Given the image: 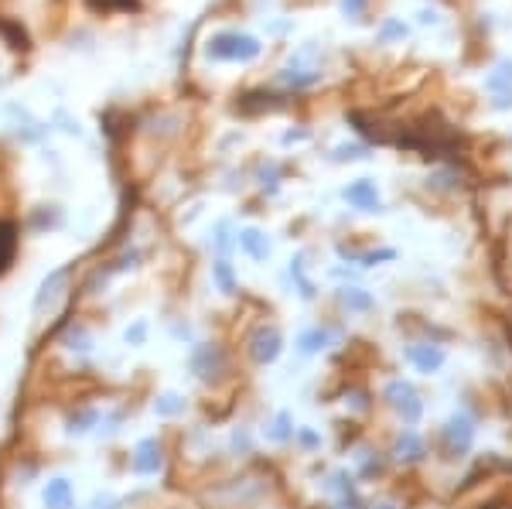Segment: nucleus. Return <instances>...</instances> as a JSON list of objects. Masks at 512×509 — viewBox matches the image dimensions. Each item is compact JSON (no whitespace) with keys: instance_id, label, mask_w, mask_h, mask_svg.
<instances>
[{"instance_id":"1","label":"nucleus","mask_w":512,"mask_h":509,"mask_svg":"<svg viewBox=\"0 0 512 509\" xmlns=\"http://www.w3.org/2000/svg\"><path fill=\"white\" fill-rule=\"evenodd\" d=\"M72 274H76V264H62V267H55L52 274H48L45 281L38 284L35 301H31V315H35L38 322H48V318L59 315V311L69 305Z\"/></svg>"},{"instance_id":"2","label":"nucleus","mask_w":512,"mask_h":509,"mask_svg":"<svg viewBox=\"0 0 512 509\" xmlns=\"http://www.w3.org/2000/svg\"><path fill=\"white\" fill-rule=\"evenodd\" d=\"M260 52L263 45L253 35H246V31H219L205 45V55L216 62H253Z\"/></svg>"},{"instance_id":"3","label":"nucleus","mask_w":512,"mask_h":509,"mask_svg":"<svg viewBox=\"0 0 512 509\" xmlns=\"http://www.w3.org/2000/svg\"><path fill=\"white\" fill-rule=\"evenodd\" d=\"M280 82H287L291 89H308L321 82V62H318V48L304 45L291 55V62L280 69Z\"/></svg>"},{"instance_id":"4","label":"nucleus","mask_w":512,"mask_h":509,"mask_svg":"<svg viewBox=\"0 0 512 509\" xmlns=\"http://www.w3.org/2000/svg\"><path fill=\"white\" fill-rule=\"evenodd\" d=\"M383 400L403 417V424H417L420 417H424V400L417 397V390L410 387L407 380H390V383H386Z\"/></svg>"},{"instance_id":"5","label":"nucleus","mask_w":512,"mask_h":509,"mask_svg":"<svg viewBox=\"0 0 512 509\" xmlns=\"http://www.w3.org/2000/svg\"><path fill=\"white\" fill-rule=\"evenodd\" d=\"M246 352H250V359L256 366L277 363L280 352H284V335H280V328H274V325H260L250 335V342H246Z\"/></svg>"},{"instance_id":"6","label":"nucleus","mask_w":512,"mask_h":509,"mask_svg":"<svg viewBox=\"0 0 512 509\" xmlns=\"http://www.w3.org/2000/svg\"><path fill=\"white\" fill-rule=\"evenodd\" d=\"M444 445H448V451L454 458L465 455V451H472L475 445V421L465 414V410H458V414L448 417V424H444Z\"/></svg>"},{"instance_id":"7","label":"nucleus","mask_w":512,"mask_h":509,"mask_svg":"<svg viewBox=\"0 0 512 509\" xmlns=\"http://www.w3.org/2000/svg\"><path fill=\"white\" fill-rule=\"evenodd\" d=\"M222 366H226V356H222V349L212 346V342H198V346L192 349V356H188V369H192L202 383L216 380Z\"/></svg>"},{"instance_id":"8","label":"nucleus","mask_w":512,"mask_h":509,"mask_svg":"<svg viewBox=\"0 0 512 509\" xmlns=\"http://www.w3.org/2000/svg\"><path fill=\"white\" fill-rule=\"evenodd\" d=\"M161 465H164V451L158 438L137 441L134 451H130V472L134 475H158Z\"/></svg>"},{"instance_id":"9","label":"nucleus","mask_w":512,"mask_h":509,"mask_svg":"<svg viewBox=\"0 0 512 509\" xmlns=\"http://www.w3.org/2000/svg\"><path fill=\"white\" fill-rule=\"evenodd\" d=\"M407 363L417 369V373H424V376H431L437 373L444 363H448V352H444L441 346H434V342H417V346H407Z\"/></svg>"},{"instance_id":"10","label":"nucleus","mask_w":512,"mask_h":509,"mask_svg":"<svg viewBox=\"0 0 512 509\" xmlns=\"http://www.w3.org/2000/svg\"><path fill=\"white\" fill-rule=\"evenodd\" d=\"M41 503H45V509H76V489L65 475H52L41 486Z\"/></svg>"},{"instance_id":"11","label":"nucleus","mask_w":512,"mask_h":509,"mask_svg":"<svg viewBox=\"0 0 512 509\" xmlns=\"http://www.w3.org/2000/svg\"><path fill=\"white\" fill-rule=\"evenodd\" d=\"M21 246V226L14 219H0V277L14 267Z\"/></svg>"},{"instance_id":"12","label":"nucleus","mask_w":512,"mask_h":509,"mask_svg":"<svg viewBox=\"0 0 512 509\" xmlns=\"http://www.w3.org/2000/svg\"><path fill=\"white\" fill-rule=\"evenodd\" d=\"M342 195H345V202L355 205V209L379 212V188H376V182H369V178H359V182H352Z\"/></svg>"},{"instance_id":"13","label":"nucleus","mask_w":512,"mask_h":509,"mask_svg":"<svg viewBox=\"0 0 512 509\" xmlns=\"http://www.w3.org/2000/svg\"><path fill=\"white\" fill-rule=\"evenodd\" d=\"M424 455H427V445H424V438H420L417 431H403L400 438H396V445H393V458L396 462H403V465H417V462H424Z\"/></svg>"},{"instance_id":"14","label":"nucleus","mask_w":512,"mask_h":509,"mask_svg":"<svg viewBox=\"0 0 512 509\" xmlns=\"http://www.w3.org/2000/svg\"><path fill=\"white\" fill-rule=\"evenodd\" d=\"M236 243H239V250H243L246 257L260 260V264L270 257V240H267V233H263V229H256V226L239 229V233H236Z\"/></svg>"},{"instance_id":"15","label":"nucleus","mask_w":512,"mask_h":509,"mask_svg":"<svg viewBox=\"0 0 512 509\" xmlns=\"http://www.w3.org/2000/svg\"><path fill=\"white\" fill-rule=\"evenodd\" d=\"M485 86H489L492 93H499V106H502V110L512 106V62H499V69L492 72Z\"/></svg>"},{"instance_id":"16","label":"nucleus","mask_w":512,"mask_h":509,"mask_svg":"<svg viewBox=\"0 0 512 509\" xmlns=\"http://www.w3.org/2000/svg\"><path fill=\"white\" fill-rule=\"evenodd\" d=\"M332 342V332L328 328H321V325H315V328H304L301 335H297V349L304 352V356H315V352H321Z\"/></svg>"},{"instance_id":"17","label":"nucleus","mask_w":512,"mask_h":509,"mask_svg":"<svg viewBox=\"0 0 512 509\" xmlns=\"http://www.w3.org/2000/svg\"><path fill=\"white\" fill-rule=\"evenodd\" d=\"M62 346L72 352H89L93 349V332H89L82 322H69L65 325V335H62Z\"/></svg>"},{"instance_id":"18","label":"nucleus","mask_w":512,"mask_h":509,"mask_svg":"<svg viewBox=\"0 0 512 509\" xmlns=\"http://www.w3.org/2000/svg\"><path fill=\"white\" fill-rule=\"evenodd\" d=\"M99 421H103V414H99L96 407H82V410H76V414L69 417V421H65V431L76 434V438H79V434H89V431H93Z\"/></svg>"},{"instance_id":"19","label":"nucleus","mask_w":512,"mask_h":509,"mask_svg":"<svg viewBox=\"0 0 512 509\" xmlns=\"http://www.w3.org/2000/svg\"><path fill=\"white\" fill-rule=\"evenodd\" d=\"M212 281H216V287H219L222 294H236L239 291V281H236V274H233V264H229L226 257L212 260Z\"/></svg>"},{"instance_id":"20","label":"nucleus","mask_w":512,"mask_h":509,"mask_svg":"<svg viewBox=\"0 0 512 509\" xmlns=\"http://www.w3.org/2000/svg\"><path fill=\"white\" fill-rule=\"evenodd\" d=\"M338 301H342L349 311H373V305H376L373 294L362 291V287H342V291H338Z\"/></svg>"},{"instance_id":"21","label":"nucleus","mask_w":512,"mask_h":509,"mask_svg":"<svg viewBox=\"0 0 512 509\" xmlns=\"http://www.w3.org/2000/svg\"><path fill=\"white\" fill-rule=\"evenodd\" d=\"M185 407H188V400L181 397V393H158L154 397V414L158 417H178V414H185Z\"/></svg>"},{"instance_id":"22","label":"nucleus","mask_w":512,"mask_h":509,"mask_svg":"<svg viewBox=\"0 0 512 509\" xmlns=\"http://www.w3.org/2000/svg\"><path fill=\"white\" fill-rule=\"evenodd\" d=\"M294 421H291V414L287 410H280V414L274 417V421L267 424V438L270 441H277V445H284V441H294Z\"/></svg>"},{"instance_id":"23","label":"nucleus","mask_w":512,"mask_h":509,"mask_svg":"<svg viewBox=\"0 0 512 509\" xmlns=\"http://www.w3.org/2000/svg\"><path fill=\"white\" fill-rule=\"evenodd\" d=\"M0 35L11 41V48H18V52H28V48H31L24 28H21V24H14V21H0Z\"/></svg>"},{"instance_id":"24","label":"nucleus","mask_w":512,"mask_h":509,"mask_svg":"<svg viewBox=\"0 0 512 509\" xmlns=\"http://www.w3.org/2000/svg\"><path fill=\"white\" fill-rule=\"evenodd\" d=\"M291 277L297 281V287H301V298H304V301L315 298V284H311V281H308V274H304V257H294V260H291Z\"/></svg>"},{"instance_id":"25","label":"nucleus","mask_w":512,"mask_h":509,"mask_svg":"<svg viewBox=\"0 0 512 509\" xmlns=\"http://www.w3.org/2000/svg\"><path fill=\"white\" fill-rule=\"evenodd\" d=\"M369 158V147L366 144H342L335 147L332 161H366Z\"/></svg>"},{"instance_id":"26","label":"nucleus","mask_w":512,"mask_h":509,"mask_svg":"<svg viewBox=\"0 0 512 509\" xmlns=\"http://www.w3.org/2000/svg\"><path fill=\"white\" fill-rule=\"evenodd\" d=\"M123 339H127V346H144V342H147V322H134V325H127V332H123Z\"/></svg>"},{"instance_id":"27","label":"nucleus","mask_w":512,"mask_h":509,"mask_svg":"<svg viewBox=\"0 0 512 509\" xmlns=\"http://www.w3.org/2000/svg\"><path fill=\"white\" fill-rule=\"evenodd\" d=\"M294 441H297L301 448H308V451L321 448V434H315L311 428H297V431H294Z\"/></svg>"},{"instance_id":"28","label":"nucleus","mask_w":512,"mask_h":509,"mask_svg":"<svg viewBox=\"0 0 512 509\" xmlns=\"http://www.w3.org/2000/svg\"><path fill=\"white\" fill-rule=\"evenodd\" d=\"M379 38H407V24L403 21H386L379 28Z\"/></svg>"},{"instance_id":"29","label":"nucleus","mask_w":512,"mask_h":509,"mask_svg":"<svg viewBox=\"0 0 512 509\" xmlns=\"http://www.w3.org/2000/svg\"><path fill=\"white\" fill-rule=\"evenodd\" d=\"M342 11H345V18L359 21L362 14H366V0H342Z\"/></svg>"},{"instance_id":"30","label":"nucleus","mask_w":512,"mask_h":509,"mask_svg":"<svg viewBox=\"0 0 512 509\" xmlns=\"http://www.w3.org/2000/svg\"><path fill=\"white\" fill-rule=\"evenodd\" d=\"M89 509H123V499L110 496V492H103V496H96L93 503H89Z\"/></svg>"},{"instance_id":"31","label":"nucleus","mask_w":512,"mask_h":509,"mask_svg":"<svg viewBox=\"0 0 512 509\" xmlns=\"http://www.w3.org/2000/svg\"><path fill=\"white\" fill-rule=\"evenodd\" d=\"M396 257V250H379V253H362L359 257V264L362 267H376L379 260H393Z\"/></svg>"},{"instance_id":"32","label":"nucleus","mask_w":512,"mask_h":509,"mask_svg":"<svg viewBox=\"0 0 512 509\" xmlns=\"http://www.w3.org/2000/svg\"><path fill=\"white\" fill-rule=\"evenodd\" d=\"M229 246H233V240H229V223H219V229H216V250L226 253Z\"/></svg>"},{"instance_id":"33","label":"nucleus","mask_w":512,"mask_h":509,"mask_svg":"<svg viewBox=\"0 0 512 509\" xmlns=\"http://www.w3.org/2000/svg\"><path fill=\"white\" fill-rule=\"evenodd\" d=\"M373 509H396V506H393V503H376Z\"/></svg>"}]
</instances>
